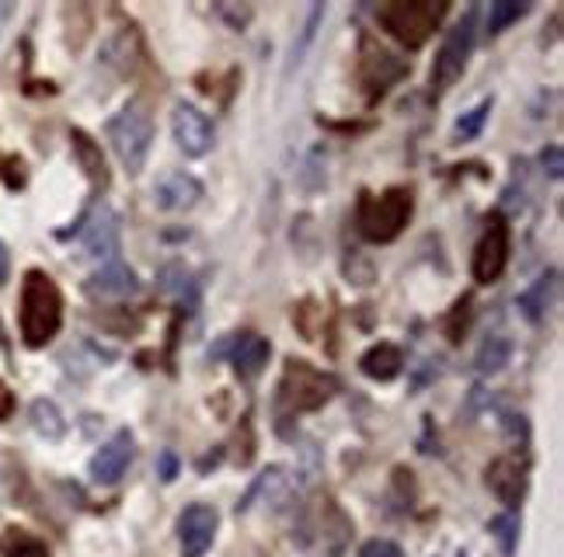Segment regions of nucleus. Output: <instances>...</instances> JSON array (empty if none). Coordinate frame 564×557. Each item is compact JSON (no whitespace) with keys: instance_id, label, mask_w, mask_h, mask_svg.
Wrapping results in <instances>:
<instances>
[{"instance_id":"f257e3e1","label":"nucleus","mask_w":564,"mask_h":557,"mask_svg":"<svg viewBox=\"0 0 564 557\" xmlns=\"http://www.w3.org/2000/svg\"><path fill=\"white\" fill-rule=\"evenodd\" d=\"M18 324H22V338L29 348L49 345L59 335V327H64V293H59V286L43 268H29L25 272Z\"/></svg>"},{"instance_id":"f03ea898","label":"nucleus","mask_w":564,"mask_h":557,"mask_svg":"<svg viewBox=\"0 0 564 557\" xmlns=\"http://www.w3.org/2000/svg\"><path fill=\"white\" fill-rule=\"evenodd\" d=\"M109 143L129 175L144 171L154 147V115L144 98H133L129 105H123L109 119Z\"/></svg>"},{"instance_id":"7ed1b4c3","label":"nucleus","mask_w":564,"mask_h":557,"mask_svg":"<svg viewBox=\"0 0 564 557\" xmlns=\"http://www.w3.org/2000/svg\"><path fill=\"white\" fill-rule=\"evenodd\" d=\"M411 192L408 189H387L380 196L362 192L359 196V210H356V226H359V237L370 241V244H391L401 237V231L408 226L411 220Z\"/></svg>"},{"instance_id":"20e7f679","label":"nucleus","mask_w":564,"mask_h":557,"mask_svg":"<svg viewBox=\"0 0 564 557\" xmlns=\"http://www.w3.org/2000/svg\"><path fill=\"white\" fill-rule=\"evenodd\" d=\"M338 390V377L325 374L304 359H290L282 369V380L275 390V404L282 415H304V411H317L320 404H328Z\"/></svg>"},{"instance_id":"39448f33","label":"nucleus","mask_w":564,"mask_h":557,"mask_svg":"<svg viewBox=\"0 0 564 557\" xmlns=\"http://www.w3.org/2000/svg\"><path fill=\"white\" fill-rule=\"evenodd\" d=\"M447 4L442 0H391L376 11V22L391 38H397L405 49H421L439 29Z\"/></svg>"},{"instance_id":"423d86ee","label":"nucleus","mask_w":564,"mask_h":557,"mask_svg":"<svg viewBox=\"0 0 564 557\" xmlns=\"http://www.w3.org/2000/svg\"><path fill=\"white\" fill-rule=\"evenodd\" d=\"M474 43H477V8H471L467 14H463L460 22L447 32V38H442L432 74H429L432 94H442L456 85V77L463 74V67H467V59L474 53Z\"/></svg>"},{"instance_id":"0eeeda50","label":"nucleus","mask_w":564,"mask_h":557,"mask_svg":"<svg viewBox=\"0 0 564 557\" xmlns=\"http://www.w3.org/2000/svg\"><path fill=\"white\" fill-rule=\"evenodd\" d=\"M408 74V64L401 56H394L391 49H384L376 38H362L359 43V85L366 88L370 101L384 98L391 85H397L401 77Z\"/></svg>"},{"instance_id":"6e6552de","label":"nucleus","mask_w":564,"mask_h":557,"mask_svg":"<svg viewBox=\"0 0 564 557\" xmlns=\"http://www.w3.org/2000/svg\"><path fill=\"white\" fill-rule=\"evenodd\" d=\"M509 247H512V237H509V223L501 213H495L485 226V234H481L477 247H474V258H471V272L481 286H492L501 272H506L509 265Z\"/></svg>"},{"instance_id":"1a4fd4ad","label":"nucleus","mask_w":564,"mask_h":557,"mask_svg":"<svg viewBox=\"0 0 564 557\" xmlns=\"http://www.w3.org/2000/svg\"><path fill=\"white\" fill-rule=\"evenodd\" d=\"M171 133H174V143L185 157H206L216 143V130L213 122L203 109H195L192 101H178L174 112H171Z\"/></svg>"},{"instance_id":"9d476101","label":"nucleus","mask_w":564,"mask_h":557,"mask_svg":"<svg viewBox=\"0 0 564 557\" xmlns=\"http://www.w3.org/2000/svg\"><path fill=\"white\" fill-rule=\"evenodd\" d=\"M485 478H488V488L498 494V502L501 505H509V512L527 499V484H530V460H527V453H506V457H498L488 464L485 470Z\"/></svg>"},{"instance_id":"9b49d317","label":"nucleus","mask_w":564,"mask_h":557,"mask_svg":"<svg viewBox=\"0 0 564 557\" xmlns=\"http://www.w3.org/2000/svg\"><path fill=\"white\" fill-rule=\"evenodd\" d=\"M216 526H219V515H216L213 505H203V502L185 505V512L178 515L181 557H206V550L216 541Z\"/></svg>"},{"instance_id":"f8f14e48","label":"nucleus","mask_w":564,"mask_h":557,"mask_svg":"<svg viewBox=\"0 0 564 557\" xmlns=\"http://www.w3.org/2000/svg\"><path fill=\"white\" fill-rule=\"evenodd\" d=\"M219 356H227L234 363L237 377L255 380V377H261V369L269 366L272 345L261 335H255V332H245V335H230L224 345H219L216 353H213V359H219Z\"/></svg>"},{"instance_id":"ddd939ff","label":"nucleus","mask_w":564,"mask_h":557,"mask_svg":"<svg viewBox=\"0 0 564 557\" xmlns=\"http://www.w3.org/2000/svg\"><path fill=\"white\" fill-rule=\"evenodd\" d=\"M133 446H136L133 443V432L129 428H119L115 436L91 457V464H88L91 481L94 484H115V481H123V474L133 464Z\"/></svg>"},{"instance_id":"4468645a","label":"nucleus","mask_w":564,"mask_h":557,"mask_svg":"<svg viewBox=\"0 0 564 557\" xmlns=\"http://www.w3.org/2000/svg\"><path fill=\"white\" fill-rule=\"evenodd\" d=\"M203 199V181L189 171H168L154 185V205L165 213H185Z\"/></svg>"},{"instance_id":"2eb2a0df","label":"nucleus","mask_w":564,"mask_h":557,"mask_svg":"<svg viewBox=\"0 0 564 557\" xmlns=\"http://www.w3.org/2000/svg\"><path fill=\"white\" fill-rule=\"evenodd\" d=\"M84 293L91 300H129L139 293V276L126 261H109L94 276H88Z\"/></svg>"},{"instance_id":"dca6fc26","label":"nucleus","mask_w":564,"mask_h":557,"mask_svg":"<svg viewBox=\"0 0 564 557\" xmlns=\"http://www.w3.org/2000/svg\"><path fill=\"white\" fill-rule=\"evenodd\" d=\"M557 293H561V272L557 268H548L537 282H530L527 290L519 293V311L522 318H527L530 324H540L543 318L551 314V307L557 303Z\"/></svg>"},{"instance_id":"f3484780","label":"nucleus","mask_w":564,"mask_h":557,"mask_svg":"<svg viewBox=\"0 0 564 557\" xmlns=\"http://www.w3.org/2000/svg\"><path fill=\"white\" fill-rule=\"evenodd\" d=\"M84 252L91 258H112L119 252V216L109 205H98L84 226Z\"/></svg>"},{"instance_id":"a211bd4d","label":"nucleus","mask_w":564,"mask_h":557,"mask_svg":"<svg viewBox=\"0 0 564 557\" xmlns=\"http://www.w3.org/2000/svg\"><path fill=\"white\" fill-rule=\"evenodd\" d=\"M359 369L366 374L370 380H380V383H387L394 377H401V369H405V356H401V348L391 345V342H380L373 348H366L359 359Z\"/></svg>"},{"instance_id":"6ab92c4d","label":"nucleus","mask_w":564,"mask_h":557,"mask_svg":"<svg viewBox=\"0 0 564 557\" xmlns=\"http://www.w3.org/2000/svg\"><path fill=\"white\" fill-rule=\"evenodd\" d=\"M70 143H74V154L80 160V168H84V175L91 181V189L94 192H105L109 189V168H105L102 151H98V143L88 133H80V130L70 133Z\"/></svg>"},{"instance_id":"aec40b11","label":"nucleus","mask_w":564,"mask_h":557,"mask_svg":"<svg viewBox=\"0 0 564 557\" xmlns=\"http://www.w3.org/2000/svg\"><path fill=\"white\" fill-rule=\"evenodd\" d=\"M157 286H160V293L171 297V300H174V303H181V307H195V300H199L195 276H192L189 268L181 265V261H171V265L160 268Z\"/></svg>"},{"instance_id":"412c9836","label":"nucleus","mask_w":564,"mask_h":557,"mask_svg":"<svg viewBox=\"0 0 564 557\" xmlns=\"http://www.w3.org/2000/svg\"><path fill=\"white\" fill-rule=\"evenodd\" d=\"M29 422H32V428L38 432V436L49 439V443H56V439H64V436H67V419H64V411H59L49 398L32 401V408H29Z\"/></svg>"},{"instance_id":"4be33fe9","label":"nucleus","mask_w":564,"mask_h":557,"mask_svg":"<svg viewBox=\"0 0 564 557\" xmlns=\"http://www.w3.org/2000/svg\"><path fill=\"white\" fill-rule=\"evenodd\" d=\"M136 35L133 32H115L109 43H105V49H102V64L105 67H112L115 74H133V64H136Z\"/></svg>"},{"instance_id":"5701e85b","label":"nucleus","mask_w":564,"mask_h":557,"mask_svg":"<svg viewBox=\"0 0 564 557\" xmlns=\"http://www.w3.org/2000/svg\"><path fill=\"white\" fill-rule=\"evenodd\" d=\"M509 359H512V342L506 335H492V338H485V345L477 348L474 366H477V374L492 377V374H501V369L509 366Z\"/></svg>"},{"instance_id":"b1692460","label":"nucleus","mask_w":564,"mask_h":557,"mask_svg":"<svg viewBox=\"0 0 564 557\" xmlns=\"http://www.w3.org/2000/svg\"><path fill=\"white\" fill-rule=\"evenodd\" d=\"M0 557H49V547L29 530L8 526L4 536H0Z\"/></svg>"},{"instance_id":"393cba45","label":"nucleus","mask_w":564,"mask_h":557,"mask_svg":"<svg viewBox=\"0 0 564 557\" xmlns=\"http://www.w3.org/2000/svg\"><path fill=\"white\" fill-rule=\"evenodd\" d=\"M519 515L516 512H501V515H495L492 520V536L498 541V550H501V557H512L516 554V547H519Z\"/></svg>"},{"instance_id":"a878e982","label":"nucleus","mask_w":564,"mask_h":557,"mask_svg":"<svg viewBox=\"0 0 564 557\" xmlns=\"http://www.w3.org/2000/svg\"><path fill=\"white\" fill-rule=\"evenodd\" d=\"M527 11H530V4H522V0H498V4H492V11H488V35H501Z\"/></svg>"},{"instance_id":"bb28decb","label":"nucleus","mask_w":564,"mask_h":557,"mask_svg":"<svg viewBox=\"0 0 564 557\" xmlns=\"http://www.w3.org/2000/svg\"><path fill=\"white\" fill-rule=\"evenodd\" d=\"M488 115H492V98H485L481 101V105H474L467 115H463L460 122H456V130H453V140H474L481 130H485V122H488Z\"/></svg>"},{"instance_id":"cd10ccee","label":"nucleus","mask_w":564,"mask_h":557,"mask_svg":"<svg viewBox=\"0 0 564 557\" xmlns=\"http://www.w3.org/2000/svg\"><path fill=\"white\" fill-rule=\"evenodd\" d=\"M540 164H543V171H548L554 181L564 175V154H561V147H557V143H551V147L548 151H543L540 154Z\"/></svg>"},{"instance_id":"c85d7f7f","label":"nucleus","mask_w":564,"mask_h":557,"mask_svg":"<svg viewBox=\"0 0 564 557\" xmlns=\"http://www.w3.org/2000/svg\"><path fill=\"white\" fill-rule=\"evenodd\" d=\"M359 557H405V550H401L394 541H370V544H362Z\"/></svg>"},{"instance_id":"c756f323","label":"nucleus","mask_w":564,"mask_h":557,"mask_svg":"<svg viewBox=\"0 0 564 557\" xmlns=\"http://www.w3.org/2000/svg\"><path fill=\"white\" fill-rule=\"evenodd\" d=\"M4 181L11 185V189H22V185H25V164H22V157H8L4 160Z\"/></svg>"},{"instance_id":"7c9ffc66","label":"nucleus","mask_w":564,"mask_h":557,"mask_svg":"<svg viewBox=\"0 0 564 557\" xmlns=\"http://www.w3.org/2000/svg\"><path fill=\"white\" fill-rule=\"evenodd\" d=\"M157 478H160V481H174V478H178V457H174L171 449H165V453L157 457Z\"/></svg>"},{"instance_id":"2f4dec72","label":"nucleus","mask_w":564,"mask_h":557,"mask_svg":"<svg viewBox=\"0 0 564 557\" xmlns=\"http://www.w3.org/2000/svg\"><path fill=\"white\" fill-rule=\"evenodd\" d=\"M506 436H509V443H527V436H530V425H527V419L522 415H509L506 419Z\"/></svg>"},{"instance_id":"473e14b6","label":"nucleus","mask_w":564,"mask_h":557,"mask_svg":"<svg viewBox=\"0 0 564 557\" xmlns=\"http://www.w3.org/2000/svg\"><path fill=\"white\" fill-rule=\"evenodd\" d=\"M467 307H471L467 297L456 300V307H453V318H450V338L453 342H460V318H463V324H467Z\"/></svg>"},{"instance_id":"72a5a7b5","label":"nucleus","mask_w":564,"mask_h":557,"mask_svg":"<svg viewBox=\"0 0 564 557\" xmlns=\"http://www.w3.org/2000/svg\"><path fill=\"white\" fill-rule=\"evenodd\" d=\"M14 415V394H11V387L0 380V422H8Z\"/></svg>"},{"instance_id":"f704fd0d","label":"nucleus","mask_w":564,"mask_h":557,"mask_svg":"<svg viewBox=\"0 0 564 557\" xmlns=\"http://www.w3.org/2000/svg\"><path fill=\"white\" fill-rule=\"evenodd\" d=\"M8 276H11V255H8L4 241H0V286H8Z\"/></svg>"},{"instance_id":"c9c22d12","label":"nucleus","mask_w":564,"mask_h":557,"mask_svg":"<svg viewBox=\"0 0 564 557\" xmlns=\"http://www.w3.org/2000/svg\"><path fill=\"white\" fill-rule=\"evenodd\" d=\"M11 11H14L11 4H0V22H8V18H11Z\"/></svg>"},{"instance_id":"e433bc0d","label":"nucleus","mask_w":564,"mask_h":557,"mask_svg":"<svg viewBox=\"0 0 564 557\" xmlns=\"http://www.w3.org/2000/svg\"><path fill=\"white\" fill-rule=\"evenodd\" d=\"M460 557H467V554H463V550H460Z\"/></svg>"}]
</instances>
